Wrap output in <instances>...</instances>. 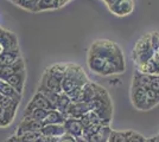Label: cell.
Masks as SVG:
<instances>
[{"label": "cell", "instance_id": "6da1fadb", "mask_svg": "<svg viewBox=\"0 0 159 142\" xmlns=\"http://www.w3.org/2000/svg\"><path fill=\"white\" fill-rule=\"evenodd\" d=\"M88 54L99 56L101 58L113 63L116 68L119 69L120 74H122L126 69L125 64V57L122 54V50L119 47L116 43L108 39H99L92 44Z\"/></svg>", "mask_w": 159, "mask_h": 142}, {"label": "cell", "instance_id": "7a4b0ae2", "mask_svg": "<svg viewBox=\"0 0 159 142\" xmlns=\"http://www.w3.org/2000/svg\"><path fill=\"white\" fill-rule=\"evenodd\" d=\"M89 81L84 70L76 64H66V76L62 81V93L70 94L74 89L83 87Z\"/></svg>", "mask_w": 159, "mask_h": 142}, {"label": "cell", "instance_id": "3957f363", "mask_svg": "<svg viewBox=\"0 0 159 142\" xmlns=\"http://www.w3.org/2000/svg\"><path fill=\"white\" fill-rule=\"evenodd\" d=\"M153 54H154V50L151 45V33H146L135 43V46L133 49L132 58L135 65L140 68L152 59Z\"/></svg>", "mask_w": 159, "mask_h": 142}, {"label": "cell", "instance_id": "277c9868", "mask_svg": "<svg viewBox=\"0 0 159 142\" xmlns=\"http://www.w3.org/2000/svg\"><path fill=\"white\" fill-rule=\"evenodd\" d=\"M87 63H88V68L90 69V71L100 76H112V75L120 74L119 69L113 63L95 54H88Z\"/></svg>", "mask_w": 159, "mask_h": 142}, {"label": "cell", "instance_id": "5b68a950", "mask_svg": "<svg viewBox=\"0 0 159 142\" xmlns=\"http://www.w3.org/2000/svg\"><path fill=\"white\" fill-rule=\"evenodd\" d=\"M146 91H147V89L143 88L140 85L132 84V87H131V101H132L133 107L135 109L145 110Z\"/></svg>", "mask_w": 159, "mask_h": 142}, {"label": "cell", "instance_id": "8992f818", "mask_svg": "<svg viewBox=\"0 0 159 142\" xmlns=\"http://www.w3.org/2000/svg\"><path fill=\"white\" fill-rule=\"evenodd\" d=\"M113 14L118 17H125L132 13L134 10V1L133 0H118L114 5L108 7Z\"/></svg>", "mask_w": 159, "mask_h": 142}, {"label": "cell", "instance_id": "52a82bcc", "mask_svg": "<svg viewBox=\"0 0 159 142\" xmlns=\"http://www.w3.org/2000/svg\"><path fill=\"white\" fill-rule=\"evenodd\" d=\"M89 111L88 104L86 102H71L70 105L68 107L66 111L64 113L66 118H81L82 116Z\"/></svg>", "mask_w": 159, "mask_h": 142}, {"label": "cell", "instance_id": "ba28073f", "mask_svg": "<svg viewBox=\"0 0 159 142\" xmlns=\"http://www.w3.org/2000/svg\"><path fill=\"white\" fill-rule=\"evenodd\" d=\"M34 108H40L45 109V110H51L55 109L53 105L50 103V101L47 98V96L37 90V93L33 95V97L30 100V102L27 103L26 109H34Z\"/></svg>", "mask_w": 159, "mask_h": 142}, {"label": "cell", "instance_id": "9c48e42d", "mask_svg": "<svg viewBox=\"0 0 159 142\" xmlns=\"http://www.w3.org/2000/svg\"><path fill=\"white\" fill-rule=\"evenodd\" d=\"M24 69H25V63H24V59L20 57L14 62L13 64L0 68V81H6L10 76L17 74L18 71L24 70Z\"/></svg>", "mask_w": 159, "mask_h": 142}, {"label": "cell", "instance_id": "30bf717a", "mask_svg": "<svg viewBox=\"0 0 159 142\" xmlns=\"http://www.w3.org/2000/svg\"><path fill=\"white\" fill-rule=\"evenodd\" d=\"M0 45L2 50H14L18 49V41L13 32L0 28Z\"/></svg>", "mask_w": 159, "mask_h": 142}, {"label": "cell", "instance_id": "8fae6325", "mask_svg": "<svg viewBox=\"0 0 159 142\" xmlns=\"http://www.w3.org/2000/svg\"><path fill=\"white\" fill-rule=\"evenodd\" d=\"M64 128L66 133L74 137H80L83 135V124L80 118H70L68 117L64 121Z\"/></svg>", "mask_w": 159, "mask_h": 142}, {"label": "cell", "instance_id": "7c38bea8", "mask_svg": "<svg viewBox=\"0 0 159 142\" xmlns=\"http://www.w3.org/2000/svg\"><path fill=\"white\" fill-rule=\"evenodd\" d=\"M42 128H43V122L33 121L30 118L23 117V121L20 122L18 128L16 130V136H19L24 133H29V131H40Z\"/></svg>", "mask_w": 159, "mask_h": 142}, {"label": "cell", "instance_id": "4fadbf2b", "mask_svg": "<svg viewBox=\"0 0 159 142\" xmlns=\"http://www.w3.org/2000/svg\"><path fill=\"white\" fill-rule=\"evenodd\" d=\"M25 81H26V70H20L17 74L12 75L7 78L6 81L11 87H13L19 94L23 95V91H24V87H25Z\"/></svg>", "mask_w": 159, "mask_h": 142}, {"label": "cell", "instance_id": "5bb4252c", "mask_svg": "<svg viewBox=\"0 0 159 142\" xmlns=\"http://www.w3.org/2000/svg\"><path fill=\"white\" fill-rule=\"evenodd\" d=\"M39 85L51 90L53 93H62V82L58 81L57 78H55L53 76H51L48 72V70H45L43 76H42Z\"/></svg>", "mask_w": 159, "mask_h": 142}, {"label": "cell", "instance_id": "9a60e30c", "mask_svg": "<svg viewBox=\"0 0 159 142\" xmlns=\"http://www.w3.org/2000/svg\"><path fill=\"white\" fill-rule=\"evenodd\" d=\"M40 133L42 135L48 136V137H55V139H60L64 134H66L64 124H43Z\"/></svg>", "mask_w": 159, "mask_h": 142}, {"label": "cell", "instance_id": "2e32d148", "mask_svg": "<svg viewBox=\"0 0 159 142\" xmlns=\"http://www.w3.org/2000/svg\"><path fill=\"white\" fill-rule=\"evenodd\" d=\"M18 58H20L19 49H14V50H2V52L0 54V68H1V67L10 65V64H13Z\"/></svg>", "mask_w": 159, "mask_h": 142}, {"label": "cell", "instance_id": "e0dca14e", "mask_svg": "<svg viewBox=\"0 0 159 142\" xmlns=\"http://www.w3.org/2000/svg\"><path fill=\"white\" fill-rule=\"evenodd\" d=\"M66 116L57 109L48 110V114L43 121V124H64Z\"/></svg>", "mask_w": 159, "mask_h": 142}, {"label": "cell", "instance_id": "ac0fdd59", "mask_svg": "<svg viewBox=\"0 0 159 142\" xmlns=\"http://www.w3.org/2000/svg\"><path fill=\"white\" fill-rule=\"evenodd\" d=\"M47 114H48V110H45V109H40V108L25 109L23 117L24 118H30V120H33V121L43 122L44 118H45V116H47Z\"/></svg>", "mask_w": 159, "mask_h": 142}, {"label": "cell", "instance_id": "d6986e66", "mask_svg": "<svg viewBox=\"0 0 159 142\" xmlns=\"http://www.w3.org/2000/svg\"><path fill=\"white\" fill-rule=\"evenodd\" d=\"M0 95H5V96H10L16 100H21V94H19L13 87H11L7 82L0 81Z\"/></svg>", "mask_w": 159, "mask_h": 142}, {"label": "cell", "instance_id": "ffe728a7", "mask_svg": "<svg viewBox=\"0 0 159 142\" xmlns=\"http://www.w3.org/2000/svg\"><path fill=\"white\" fill-rule=\"evenodd\" d=\"M61 6H63L61 0H39L38 5H37V8H36V12L55 10V8H58Z\"/></svg>", "mask_w": 159, "mask_h": 142}, {"label": "cell", "instance_id": "44dd1931", "mask_svg": "<svg viewBox=\"0 0 159 142\" xmlns=\"http://www.w3.org/2000/svg\"><path fill=\"white\" fill-rule=\"evenodd\" d=\"M47 70L51 76H53L55 78H57L58 81L62 82L63 78H64V76H66V65H64V64H55V65L49 67Z\"/></svg>", "mask_w": 159, "mask_h": 142}, {"label": "cell", "instance_id": "7402d4cb", "mask_svg": "<svg viewBox=\"0 0 159 142\" xmlns=\"http://www.w3.org/2000/svg\"><path fill=\"white\" fill-rule=\"evenodd\" d=\"M71 102L73 101H71V98L69 97V95L66 94V93H61L60 100H58V103H57V105H56V109L64 114Z\"/></svg>", "mask_w": 159, "mask_h": 142}, {"label": "cell", "instance_id": "603a6c76", "mask_svg": "<svg viewBox=\"0 0 159 142\" xmlns=\"http://www.w3.org/2000/svg\"><path fill=\"white\" fill-rule=\"evenodd\" d=\"M38 1H39V0H13L12 2H14V4L18 5V6H20L21 8H25L27 11L36 12Z\"/></svg>", "mask_w": 159, "mask_h": 142}, {"label": "cell", "instance_id": "cb8c5ba5", "mask_svg": "<svg viewBox=\"0 0 159 142\" xmlns=\"http://www.w3.org/2000/svg\"><path fill=\"white\" fill-rule=\"evenodd\" d=\"M108 142H127L126 133L125 131H118V130H112Z\"/></svg>", "mask_w": 159, "mask_h": 142}, {"label": "cell", "instance_id": "d4e9b609", "mask_svg": "<svg viewBox=\"0 0 159 142\" xmlns=\"http://www.w3.org/2000/svg\"><path fill=\"white\" fill-rule=\"evenodd\" d=\"M125 133H126L127 142H146V140H147L141 134L132 131V130H126Z\"/></svg>", "mask_w": 159, "mask_h": 142}, {"label": "cell", "instance_id": "484cf974", "mask_svg": "<svg viewBox=\"0 0 159 142\" xmlns=\"http://www.w3.org/2000/svg\"><path fill=\"white\" fill-rule=\"evenodd\" d=\"M150 76H151V78H150L148 89L159 93V75H150ZM148 89H147V90H148Z\"/></svg>", "mask_w": 159, "mask_h": 142}, {"label": "cell", "instance_id": "4316f807", "mask_svg": "<svg viewBox=\"0 0 159 142\" xmlns=\"http://www.w3.org/2000/svg\"><path fill=\"white\" fill-rule=\"evenodd\" d=\"M151 45L154 52L159 50V32H152L151 33Z\"/></svg>", "mask_w": 159, "mask_h": 142}, {"label": "cell", "instance_id": "83f0119b", "mask_svg": "<svg viewBox=\"0 0 159 142\" xmlns=\"http://www.w3.org/2000/svg\"><path fill=\"white\" fill-rule=\"evenodd\" d=\"M58 142H77V140H76V137L69 135V134H64L62 137H60Z\"/></svg>", "mask_w": 159, "mask_h": 142}, {"label": "cell", "instance_id": "f1b7e54d", "mask_svg": "<svg viewBox=\"0 0 159 142\" xmlns=\"http://www.w3.org/2000/svg\"><path fill=\"white\" fill-rule=\"evenodd\" d=\"M103 1L106 2L107 6L109 7V6H112V5H114V4H115V2L118 1V0H103Z\"/></svg>", "mask_w": 159, "mask_h": 142}, {"label": "cell", "instance_id": "f546056e", "mask_svg": "<svg viewBox=\"0 0 159 142\" xmlns=\"http://www.w3.org/2000/svg\"><path fill=\"white\" fill-rule=\"evenodd\" d=\"M76 140H77V142H88V140H87L86 137H83V136H80V137H76Z\"/></svg>", "mask_w": 159, "mask_h": 142}, {"label": "cell", "instance_id": "4dcf8cb0", "mask_svg": "<svg viewBox=\"0 0 159 142\" xmlns=\"http://www.w3.org/2000/svg\"><path fill=\"white\" fill-rule=\"evenodd\" d=\"M6 142H19V141L16 139V136H12V137H10V139H8Z\"/></svg>", "mask_w": 159, "mask_h": 142}, {"label": "cell", "instance_id": "1f68e13d", "mask_svg": "<svg viewBox=\"0 0 159 142\" xmlns=\"http://www.w3.org/2000/svg\"><path fill=\"white\" fill-rule=\"evenodd\" d=\"M146 142H156V139H154V136L153 137H150V139H147Z\"/></svg>", "mask_w": 159, "mask_h": 142}, {"label": "cell", "instance_id": "d6a6232c", "mask_svg": "<svg viewBox=\"0 0 159 142\" xmlns=\"http://www.w3.org/2000/svg\"><path fill=\"white\" fill-rule=\"evenodd\" d=\"M154 54H156V56H157V57H158V58H159V50H157V51L154 52Z\"/></svg>", "mask_w": 159, "mask_h": 142}, {"label": "cell", "instance_id": "836d02e7", "mask_svg": "<svg viewBox=\"0 0 159 142\" xmlns=\"http://www.w3.org/2000/svg\"><path fill=\"white\" fill-rule=\"evenodd\" d=\"M154 139H156V142H159V135L158 136H154Z\"/></svg>", "mask_w": 159, "mask_h": 142}, {"label": "cell", "instance_id": "e575fe53", "mask_svg": "<svg viewBox=\"0 0 159 142\" xmlns=\"http://www.w3.org/2000/svg\"><path fill=\"white\" fill-rule=\"evenodd\" d=\"M61 1H62V4H63V5H64V4H66V2H68V1H69V0H61Z\"/></svg>", "mask_w": 159, "mask_h": 142}]
</instances>
